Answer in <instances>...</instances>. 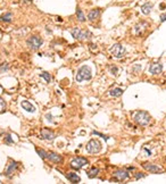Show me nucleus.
<instances>
[{
	"mask_svg": "<svg viewBox=\"0 0 166 184\" xmlns=\"http://www.w3.org/2000/svg\"><path fill=\"white\" fill-rule=\"evenodd\" d=\"M133 120H134L136 124H138L139 126H147L150 123L151 117L147 111L139 110L133 115Z\"/></svg>",
	"mask_w": 166,
	"mask_h": 184,
	"instance_id": "nucleus-1",
	"label": "nucleus"
},
{
	"mask_svg": "<svg viewBox=\"0 0 166 184\" xmlns=\"http://www.w3.org/2000/svg\"><path fill=\"white\" fill-rule=\"evenodd\" d=\"M92 79V71H91V68L89 67V66L84 65L82 66L79 71H77V73H76V76H75V80H76V82H83V81H90V80Z\"/></svg>",
	"mask_w": 166,
	"mask_h": 184,
	"instance_id": "nucleus-2",
	"label": "nucleus"
},
{
	"mask_svg": "<svg viewBox=\"0 0 166 184\" xmlns=\"http://www.w3.org/2000/svg\"><path fill=\"white\" fill-rule=\"evenodd\" d=\"M69 32H71V34H72V37H73L74 39L80 40V41L88 40V39H90V38H92V33H91L90 31L82 30V28H79V27H74V28L69 30Z\"/></svg>",
	"mask_w": 166,
	"mask_h": 184,
	"instance_id": "nucleus-3",
	"label": "nucleus"
},
{
	"mask_svg": "<svg viewBox=\"0 0 166 184\" xmlns=\"http://www.w3.org/2000/svg\"><path fill=\"white\" fill-rule=\"evenodd\" d=\"M85 149H86V151L89 152V154H92V155H95V154H99L100 151H101V149H102V145L101 143L98 141V140H95V139H92V140H90L86 145H85Z\"/></svg>",
	"mask_w": 166,
	"mask_h": 184,
	"instance_id": "nucleus-4",
	"label": "nucleus"
},
{
	"mask_svg": "<svg viewBox=\"0 0 166 184\" xmlns=\"http://www.w3.org/2000/svg\"><path fill=\"white\" fill-rule=\"evenodd\" d=\"M127 53V50L125 49L124 47L121 44V43H116L114 44L111 48V53L115 57V58H123L125 55Z\"/></svg>",
	"mask_w": 166,
	"mask_h": 184,
	"instance_id": "nucleus-5",
	"label": "nucleus"
},
{
	"mask_svg": "<svg viewBox=\"0 0 166 184\" xmlns=\"http://www.w3.org/2000/svg\"><path fill=\"white\" fill-rule=\"evenodd\" d=\"M26 43H28L30 49H32V50H38L42 46L43 40H42L40 37H38V35H32V37L26 41Z\"/></svg>",
	"mask_w": 166,
	"mask_h": 184,
	"instance_id": "nucleus-6",
	"label": "nucleus"
},
{
	"mask_svg": "<svg viewBox=\"0 0 166 184\" xmlns=\"http://www.w3.org/2000/svg\"><path fill=\"white\" fill-rule=\"evenodd\" d=\"M89 164V160L84 157H76L74 158L72 161H71V167L74 168V169H80L82 168L83 166L88 165Z\"/></svg>",
	"mask_w": 166,
	"mask_h": 184,
	"instance_id": "nucleus-7",
	"label": "nucleus"
},
{
	"mask_svg": "<svg viewBox=\"0 0 166 184\" xmlns=\"http://www.w3.org/2000/svg\"><path fill=\"white\" fill-rule=\"evenodd\" d=\"M149 27V23H147L146 21H140L138 24L134 26V33L137 35H143L146 33V31Z\"/></svg>",
	"mask_w": 166,
	"mask_h": 184,
	"instance_id": "nucleus-8",
	"label": "nucleus"
},
{
	"mask_svg": "<svg viewBox=\"0 0 166 184\" xmlns=\"http://www.w3.org/2000/svg\"><path fill=\"white\" fill-rule=\"evenodd\" d=\"M18 166H19V163H17L15 160H10L8 166H7V168H6V171H5V175L7 177H9L10 175H13L15 172L18 169Z\"/></svg>",
	"mask_w": 166,
	"mask_h": 184,
	"instance_id": "nucleus-9",
	"label": "nucleus"
},
{
	"mask_svg": "<svg viewBox=\"0 0 166 184\" xmlns=\"http://www.w3.org/2000/svg\"><path fill=\"white\" fill-rule=\"evenodd\" d=\"M142 167L146 171L149 172V173H154V174H160V173H163V169L160 167H158L157 165H154L151 163H143Z\"/></svg>",
	"mask_w": 166,
	"mask_h": 184,
	"instance_id": "nucleus-10",
	"label": "nucleus"
},
{
	"mask_svg": "<svg viewBox=\"0 0 166 184\" xmlns=\"http://www.w3.org/2000/svg\"><path fill=\"white\" fill-rule=\"evenodd\" d=\"M130 177V173L129 171H124V169H120V171H116L114 173V178L115 181L120 182V181H124L126 178Z\"/></svg>",
	"mask_w": 166,
	"mask_h": 184,
	"instance_id": "nucleus-11",
	"label": "nucleus"
},
{
	"mask_svg": "<svg viewBox=\"0 0 166 184\" xmlns=\"http://www.w3.org/2000/svg\"><path fill=\"white\" fill-rule=\"evenodd\" d=\"M42 140H47V141H51L56 138V134L53 131L48 130V129H42L41 135H40Z\"/></svg>",
	"mask_w": 166,
	"mask_h": 184,
	"instance_id": "nucleus-12",
	"label": "nucleus"
},
{
	"mask_svg": "<svg viewBox=\"0 0 166 184\" xmlns=\"http://www.w3.org/2000/svg\"><path fill=\"white\" fill-rule=\"evenodd\" d=\"M47 159L49 161H51L53 164H62L63 163V157L56 152H48L47 155Z\"/></svg>",
	"mask_w": 166,
	"mask_h": 184,
	"instance_id": "nucleus-13",
	"label": "nucleus"
},
{
	"mask_svg": "<svg viewBox=\"0 0 166 184\" xmlns=\"http://www.w3.org/2000/svg\"><path fill=\"white\" fill-rule=\"evenodd\" d=\"M163 72V65L160 63H154L149 67V73L152 75H158Z\"/></svg>",
	"mask_w": 166,
	"mask_h": 184,
	"instance_id": "nucleus-14",
	"label": "nucleus"
},
{
	"mask_svg": "<svg viewBox=\"0 0 166 184\" xmlns=\"http://www.w3.org/2000/svg\"><path fill=\"white\" fill-rule=\"evenodd\" d=\"M65 176L71 183H80L81 182V177L76 173H67Z\"/></svg>",
	"mask_w": 166,
	"mask_h": 184,
	"instance_id": "nucleus-15",
	"label": "nucleus"
},
{
	"mask_svg": "<svg viewBox=\"0 0 166 184\" xmlns=\"http://www.w3.org/2000/svg\"><path fill=\"white\" fill-rule=\"evenodd\" d=\"M99 16H100V9L99 8H95V9H92V10L89 12L88 19L91 21V22H93V21H96V19L99 18Z\"/></svg>",
	"mask_w": 166,
	"mask_h": 184,
	"instance_id": "nucleus-16",
	"label": "nucleus"
},
{
	"mask_svg": "<svg viewBox=\"0 0 166 184\" xmlns=\"http://www.w3.org/2000/svg\"><path fill=\"white\" fill-rule=\"evenodd\" d=\"M21 106H22L23 109H25V110L28 111V113H34V111H35L34 106L32 105L31 102H28V100H23V101L21 102Z\"/></svg>",
	"mask_w": 166,
	"mask_h": 184,
	"instance_id": "nucleus-17",
	"label": "nucleus"
},
{
	"mask_svg": "<svg viewBox=\"0 0 166 184\" xmlns=\"http://www.w3.org/2000/svg\"><path fill=\"white\" fill-rule=\"evenodd\" d=\"M151 9H152V3L151 2H146L145 5H142L141 7V12L143 15H149L151 13Z\"/></svg>",
	"mask_w": 166,
	"mask_h": 184,
	"instance_id": "nucleus-18",
	"label": "nucleus"
},
{
	"mask_svg": "<svg viewBox=\"0 0 166 184\" xmlns=\"http://www.w3.org/2000/svg\"><path fill=\"white\" fill-rule=\"evenodd\" d=\"M0 19L2 21V22H5V23H10L12 21H13V14L12 13H5L1 15V17H0Z\"/></svg>",
	"mask_w": 166,
	"mask_h": 184,
	"instance_id": "nucleus-19",
	"label": "nucleus"
},
{
	"mask_svg": "<svg viewBox=\"0 0 166 184\" xmlns=\"http://www.w3.org/2000/svg\"><path fill=\"white\" fill-rule=\"evenodd\" d=\"M123 92H124L123 89H121V88H115V89H113V90L109 91V95H111V97H121V95L123 94Z\"/></svg>",
	"mask_w": 166,
	"mask_h": 184,
	"instance_id": "nucleus-20",
	"label": "nucleus"
},
{
	"mask_svg": "<svg viewBox=\"0 0 166 184\" xmlns=\"http://www.w3.org/2000/svg\"><path fill=\"white\" fill-rule=\"evenodd\" d=\"M100 172V169L99 168H97V167H92L90 171L88 172V176H89V178H95V177H97L98 173Z\"/></svg>",
	"mask_w": 166,
	"mask_h": 184,
	"instance_id": "nucleus-21",
	"label": "nucleus"
},
{
	"mask_svg": "<svg viewBox=\"0 0 166 184\" xmlns=\"http://www.w3.org/2000/svg\"><path fill=\"white\" fill-rule=\"evenodd\" d=\"M76 17H77V19L80 21V22H85V16H84V14H83L82 9L80 8V7H77L76 8Z\"/></svg>",
	"mask_w": 166,
	"mask_h": 184,
	"instance_id": "nucleus-22",
	"label": "nucleus"
},
{
	"mask_svg": "<svg viewBox=\"0 0 166 184\" xmlns=\"http://www.w3.org/2000/svg\"><path fill=\"white\" fill-rule=\"evenodd\" d=\"M35 151L38 152V155L42 158V159H46L47 158V151L46 150H43V149H40V148H35Z\"/></svg>",
	"mask_w": 166,
	"mask_h": 184,
	"instance_id": "nucleus-23",
	"label": "nucleus"
},
{
	"mask_svg": "<svg viewBox=\"0 0 166 184\" xmlns=\"http://www.w3.org/2000/svg\"><path fill=\"white\" fill-rule=\"evenodd\" d=\"M41 77H43L44 81H46L47 83H50V81H51V75H50L49 73H47V72L41 73Z\"/></svg>",
	"mask_w": 166,
	"mask_h": 184,
	"instance_id": "nucleus-24",
	"label": "nucleus"
},
{
	"mask_svg": "<svg viewBox=\"0 0 166 184\" xmlns=\"http://www.w3.org/2000/svg\"><path fill=\"white\" fill-rule=\"evenodd\" d=\"M8 69H9V64H7V63H2V64L0 65V72H1V73L7 72Z\"/></svg>",
	"mask_w": 166,
	"mask_h": 184,
	"instance_id": "nucleus-25",
	"label": "nucleus"
},
{
	"mask_svg": "<svg viewBox=\"0 0 166 184\" xmlns=\"http://www.w3.org/2000/svg\"><path fill=\"white\" fill-rule=\"evenodd\" d=\"M5 143L6 145H13L14 143V141H13V139H12V135L10 134H7L6 136H5Z\"/></svg>",
	"mask_w": 166,
	"mask_h": 184,
	"instance_id": "nucleus-26",
	"label": "nucleus"
},
{
	"mask_svg": "<svg viewBox=\"0 0 166 184\" xmlns=\"http://www.w3.org/2000/svg\"><path fill=\"white\" fill-rule=\"evenodd\" d=\"M5 110H6V101L2 98H0V113H3Z\"/></svg>",
	"mask_w": 166,
	"mask_h": 184,
	"instance_id": "nucleus-27",
	"label": "nucleus"
},
{
	"mask_svg": "<svg viewBox=\"0 0 166 184\" xmlns=\"http://www.w3.org/2000/svg\"><path fill=\"white\" fill-rule=\"evenodd\" d=\"M109 72H111L114 76H116V75H117V73H118V68H117L116 66H111V68H109Z\"/></svg>",
	"mask_w": 166,
	"mask_h": 184,
	"instance_id": "nucleus-28",
	"label": "nucleus"
},
{
	"mask_svg": "<svg viewBox=\"0 0 166 184\" xmlns=\"http://www.w3.org/2000/svg\"><path fill=\"white\" fill-rule=\"evenodd\" d=\"M92 134H96V135H99V136H101L105 141H108L109 140V136H107V135H104V134H101V133H99V132H96V131H93L92 132Z\"/></svg>",
	"mask_w": 166,
	"mask_h": 184,
	"instance_id": "nucleus-29",
	"label": "nucleus"
},
{
	"mask_svg": "<svg viewBox=\"0 0 166 184\" xmlns=\"http://www.w3.org/2000/svg\"><path fill=\"white\" fill-rule=\"evenodd\" d=\"M143 177H146V174H143V173H136L134 174L136 180H140V178H143Z\"/></svg>",
	"mask_w": 166,
	"mask_h": 184,
	"instance_id": "nucleus-30",
	"label": "nucleus"
},
{
	"mask_svg": "<svg viewBox=\"0 0 166 184\" xmlns=\"http://www.w3.org/2000/svg\"><path fill=\"white\" fill-rule=\"evenodd\" d=\"M142 151H143L145 156H148V157H149V156H151V150H150V149H147V148L145 147V148L142 149Z\"/></svg>",
	"mask_w": 166,
	"mask_h": 184,
	"instance_id": "nucleus-31",
	"label": "nucleus"
},
{
	"mask_svg": "<svg viewBox=\"0 0 166 184\" xmlns=\"http://www.w3.org/2000/svg\"><path fill=\"white\" fill-rule=\"evenodd\" d=\"M46 118L48 119L50 123H54V119H53V115H51V114H47V115H46Z\"/></svg>",
	"mask_w": 166,
	"mask_h": 184,
	"instance_id": "nucleus-32",
	"label": "nucleus"
},
{
	"mask_svg": "<svg viewBox=\"0 0 166 184\" xmlns=\"http://www.w3.org/2000/svg\"><path fill=\"white\" fill-rule=\"evenodd\" d=\"M165 21H166V13L160 15V22L163 23V22H165Z\"/></svg>",
	"mask_w": 166,
	"mask_h": 184,
	"instance_id": "nucleus-33",
	"label": "nucleus"
},
{
	"mask_svg": "<svg viewBox=\"0 0 166 184\" xmlns=\"http://www.w3.org/2000/svg\"><path fill=\"white\" fill-rule=\"evenodd\" d=\"M89 46H90V49H91V50H96V49H97L96 44H93V43H90Z\"/></svg>",
	"mask_w": 166,
	"mask_h": 184,
	"instance_id": "nucleus-34",
	"label": "nucleus"
},
{
	"mask_svg": "<svg viewBox=\"0 0 166 184\" xmlns=\"http://www.w3.org/2000/svg\"><path fill=\"white\" fill-rule=\"evenodd\" d=\"M23 1H24L25 3H31V2H32V0H23Z\"/></svg>",
	"mask_w": 166,
	"mask_h": 184,
	"instance_id": "nucleus-35",
	"label": "nucleus"
}]
</instances>
